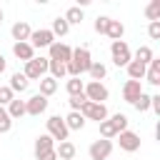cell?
Instances as JSON below:
<instances>
[{
    "label": "cell",
    "mask_w": 160,
    "mask_h": 160,
    "mask_svg": "<svg viewBox=\"0 0 160 160\" xmlns=\"http://www.w3.org/2000/svg\"><path fill=\"white\" fill-rule=\"evenodd\" d=\"M92 65V55H90V48H72V60L65 65L68 70V78H80L82 72H88V68Z\"/></svg>",
    "instance_id": "1"
},
{
    "label": "cell",
    "mask_w": 160,
    "mask_h": 160,
    "mask_svg": "<svg viewBox=\"0 0 160 160\" xmlns=\"http://www.w3.org/2000/svg\"><path fill=\"white\" fill-rule=\"evenodd\" d=\"M48 58H32V60H28L25 62V68H22V75L28 78V80H40V78H45L48 75Z\"/></svg>",
    "instance_id": "2"
},
{
    "label": "cell",
    "mask_w": 160,
    "mask_h": 160,
    "mask_svg": "<svg viewBox=\"0 0 160 160\" xmlns=\"http://www.w3.org/2000/svg\"><path fill=\"white\" fill-rule=\"evenodd\" d=\"M110 55H112V62H115L118 68H125V65L132 60V52H130V48H128L125 40H115V42L110 45Z\"/></svg>",
    "instance_id": "3"
},
{
    "label": "cell",
    "mask_w": 160,
    "mask_h": 160,
    "mask_svg": "<svg viewBox=\"0 0 160 160\" xmlns=\"http://www.w3.org/2000/svg\"><path fill=\"white\" fill-rule=\"evenodd\" d=\"M48 50H50V58H48V60H55V62H62V65H68V62L72 60V48H70L68 42L55 40Z\"/></svg>",
    "instance_id": "4"
},
{
    "label": "cell",
    "mask_w": 160,
    "mask_h": 160,
    "mask_svg": "<svg viewBox=\"0 0 160 160\" xmlns=\"http://www.w3.org/2000/svg\"><path fill=\"white\" fill-rule=\"evenodd\" d=\"M82 95L88 98V102H102L105 105V100L110 98V92H108V88L102 85V82H88L85 85V90H82Z\"/></svg>",
    "instance_id": "5"
},
{
    "label": "cell",
    "mask_w": 160,
    "mask_h": 160,
    "mask_svg": "<svg viewBox=\"0 0 160 160\" xmlns=\"http://www.w3.org/2000/svg\"><path fill=\"white\" fill-rule=\"evenodd\" d=\"M48 135L52 138V140H68V135H70V130L65 128V120L60 118V115H50L48 118Z\"/></svg>",
    "instance_id": "6"
},
{
    "label": "cell",
    "mask_w": 160,
    "mask_h": 160,
    "mask_svg": "<svg viewBox=\"0 0 160 160\" xmlns=\"http://www.w3.org/2000/svg\"><path fill=\"white\" fill-rule=\"evenodd\" d=\"M80 115H82L85 120L102 122V120H108V108H105L102 102H85V105H82V110H80Z\"/></svg>",
    "instance_id": "7"
},
{
    "label": "cell",
    "mask_w": 160,
    "mask_h": 160,
    "mask_svg": "<svg viewBox=\"0 0 160 160\" xmlns=\"http://www.w3.org/2000/svg\"><path fill=\"white\" fill-rule=\"evenodd\" d=\"M30 45H32V50H40V48H50L52 42H55V35L48 30V28H40V30H32V35H30V40H28Z\"/></svg>",
    "instance_id": "8"
},
{
    "label": "cell",
    "mask_w": 160,
    "mask_h": 160,
    "mask_svg": "<svg viewBox=\"0 0 160 160\" xmlns=\"http://www.w3.org/2000/svg\"><path fill=\"white\" fill-rule=\"evenodd\" d=\"M90 160H108L110 158V152H112V140H92V145H90Z\"/></svg>",
    "instance_id": "9"
},
{
    "label": "cell",
    "mask_w": 160,
    "mask_h": 160,
    "mask_svg": "<svg viewBox=\"0 0 160 160\" xmlns=\"http://www.w3.org/2000/svg\"><path fill=\"white\" fill-rule=\"evenodd\" d=\"M118 142H120V150H125V152H135V150H140V135L132 132V130H122V132H118Z\"/></svg>",
    "instance_id": "10"
},
{
    "label": "cell",
    "mask_w": 160,
    "mask_h": 160,
    "mask_svg": "<svg viewBox=\"0 0 160 160\" xmlns=\"http://www.w3.org/2000/svg\"><path fill=\"white\" fill-rule=\"evenodd\" d=\"M45 110H48V98H42L40 92H35L30 100H25V115L38 118V115H42Z\"/></svg>",
    "instance_id": "11"
},
{
    "label": "cell",
    "mask_w": 160,
    "mask_h": 160,
    "mask_svg": "<svg viewBox=\"0 0 160 160\" xmlns=\"http://www.w3.org/2000/svg\"><path fill=\"white\" fill-rule=\"evenodd\" d=\"M140 92H145L142 90V82H138V80H125V85H122V100L125 102H135L138 98H140Z\"/></svg>",
    "instance_id": "12"
},
{
    "label": "cell",
    "mask_w": 160,
    "mask_h": 160,
    "mask_svg": "<svg viewBox=\"0 0 160 160\" xmlns=\"http://www.w3.org/2000/svg\"><path fill=\"white\" fill-rule=\"evenodd\" d=\"M10 35H12L15 42H28L30 35H32V30H30V25H28L25 20H18V22L10 28Z\"/></svg>",
    "instance_id": "13"
},
{
    "label": "cell",
    "mask_w": 160,
    "mask_h": 160,
    "mask_svg": "<svg viewBox=\"0 0 160 160\" xmlns=\"http://www.w3.org/2000/svg\"><path fill=\"white\" fill-rule=\"evenodd\" d=\"M12 55H15L18 60L28 62V60H32V58H35V50H32V45H30V42H12Z\"/></svg>",
    "instance_id": "14"
},
{
    "label": "cell",
    "mask_w": 160,
    "mask_h": 160,
    "mask_svg": "<svg viewBox=\"0 0 160 160\" xmlns=\"http://www.w3.org/2000/svg\"><path fill=\"white\" fill-rule=\"evenodd\" d=\"M145 80L150 82V85H160V58H152L150 62H148V68H145Z\"/></svg>",
    "instance_id": "15"
},
{
    "label": "cell",
    "mask_w": 160,
    "mask_h": 160,
    "mask_svg": "<svg viewBox=\"0 0 160 160\" xmlns=\"http://www.w3.org/2000/svg\"><path fill=\"white\" fill-rule=\"evenodd\" d=\"M32 150H35V158H38V155H42V152H48V150H55V140H52L48 132H42V135H38V138H35Z\"/></svg>",
    "instance_id": "16"
},
{
    "label": "cell",
    "mask_w": 160,
    "mask_h": 160,
    "mask_svg": "<svg viewBox=\"0 0 160 160\" xmlns=\"http://www.w3.org/2000/svg\"><path fill=\"white\" fill-rule=\"evenodd\" d=\"M55 155H58V160H75V155H78V148H75V142H70V140H62V142L55 148Z\"/></svg>",
    "instance_id": "17"
},
{
    "label": "cell",
    "mask_w": 160,
    "mask_h": 160,
    "mask_svg": "<svg viewBox=\"0 0 160 160\" xmlns=\"http://www.w3.org/2000/svg\"><path fill=\"white\" fill-rule=\"evenodd\" d=\"M105 35L115 42V40H122V35H125V25L120 22V20H112L110 18V22H108V30H105Z\"/></svg>",
    "instance_id": "18"
},
{
    "label": "cell",
    "mask_w": 160,
    "mask_h": 160,
    "mask_svg": "<svg viewBox=\"0 0 160 160\" xmlns=\"http://www.w3.org/2000/svg\"><path fill=\"white\" fill-rule=\"evenodd\" d=\"M145 68H148V65H142V62H138V60H130V62L125 65L128 78H130V80H138V82L145 78Z\"/></svg>",
    "instance_id": "19"
},
{
    "label": "cell",
    "mask_w": 160,
    "mask_h": 160,
    "mask_svg": "<svg viewBox=\"0 0 160 160\" xmlns=\"http://www.w3.org/2000/svg\"><path fill=\"white\" fill-rule=\"evenodd\" d=\"M28 85H30V80H28L22 72H12V75H10V85H8V88H10L12 92H25Z\"/></svg>",
    "instance_id": "20"
},
{
    "label": "cell",
    "mask_w": 160,
    "mask_h": 160,
    "mask_svg": "<svg viewBox=\"0 0 160 160\" xmlns=\"http://www.w3.org/2000/svg\"><path fill=\"white\" fill-rule=\"evenodd\" d=\"M5 110H8L10 120H20V118L25 115V100H20V98H12V100H10V105H8Z\"/></svg>",
    "instance_id": "21"
},
{
    "label": "cell",
    "mask_w": 160,
    "mask_h": 160,
    "mask_svg": "<svg viewBox=\"0 0 160 160\" xmlns=\"http://www.w3.org/2000/svg\"><path fill=\"white\" fill-rule=\"evenodd\" d=\"M62 120H65V128H68V130H82V128H85V122H88L80 112H72V110H70Z\"/></svg>",
    "instance_id": "22"
},
{
    "label": "cell",
    "mask_w": 160,
    "mask_h": 160,
    "mask_svg": "<svg viewBox=\"0 0 160 160\" xmlns=\"http://www.w3.org/2000/svg\"><path fill=\"white\" fill-rule=\"evenodd\" d=\"M88 75H90V80H92V82H102V80H105V75H108V68H105L102 62L92 60V65L88 68Z\"/></svg>",
    "instance_id": "23"
},
{
    "label": "cell",
    "mask_w": 160,
    "mask_h": 160,
    "mask_svg": "<svg viewBox=\"0 0 160 160\" xmlns=\"http://www.w3.org/2000/svg\"><path fill=\"white\" fill-rule=\"evenodd\" d=\"M55 90H58V80H55V78H50V75L40 78V95H42V98L55 95Z\"/></svg>",
    "instance_id": "24"
},
{
    "label": "cell",
    "mask_w": 160,
    "mask_h": 160,
    "mask_svg": "<svg viewBox=\"0 0 160 160\" xmlns=\"http://www.w3.org/2000/svg\"><path fill=\"white\" fill-rule=\"evenodd\" d=\"M62 18H65V22H68V25H80V22H82V18H85V12H82L78 5H72V8H68V12H65Z\"/></svg>",
    "instance_id": "25"
},
{
    "label": "cell",
    "mask_w": 160,
    "mask_h": 160,
    "mask_svg": "<svg viewBox=\"0 0 160 160\" xmlns=\"http://www.w3.org/2000/svg\"><path fill=\"white\" fill-rule=\"evenodd\" d=\"M50 32H52L55 38H65V35L70 32V25L65 22V18H55V20H52V28H50Z\"/></svg>",
    "instance_id": "26"
},
{
    "label": "cell",
    "mask_w": 160,
    "mask_h": 160,
    "mask_svg": "<svg viewBox=\"0 0 160 160\" xmlns=\"http://www.w3.org/2000/svg\"><path fill=\"white\" fill-rule=\"evenodd\" d=\"M152 58H155V52H152V48H148V45H140V48L135 50V55H132V60H138V62H142V65H148Z\"/></svg>",
    "instance_id": "27"
},
{
    "label": "cell",
    "mask_w": 160,
    "mask_h": 160,
    "mask_svg": "<svg viewBox=\"0 0 160 160\" xmlns=\"http://www.w3.org/2000/svg\"><path fill=\"white\" fill-rule=\"evenodd\" d=\"M65 90H68V95L72 98V95H82V90H85V82L80 80V78H68V82H65Z\"/></svg>",
    "instance_id": "28"
},
{
    "label": "cell",
    "mask_w": 160,
    "mask_h": 160,
    "mask_svg": "<svg viewBox=\"0 0 160 160\" xmlns=\"http://www.w3.org/2000/svg\"><path fill=\"white\" fill-rule=\"evenodd\" d=\"M48 72H50V78H55V80H60V78H68V70H65V65H62V62H55V60H50V62H48Z\"/></svg>",
    "instance_id": "29"
},
{
    "label": "cell",
    "mask_w": 160,
    "mask_h": 160,
    "mask_svg": "<svg viewBox=\"0 0 160 160\" xmlns=\"http://www.w3.org/2000/svg\"><path fill=\"white\" fill-rule=\"evenodd\" d=\"M100 125V135H102V140H112V138H118V130H115V125L110 122V120H102V122H98Z\"/></svg>",
    "instance_id": "30"
},
{
    "label": "cell",
    "mask_w": 160,
    "mask_h": 160,
    "mask_svg": "<svg viewBox=\"0 0 160 160\" xmlns=\"http://www.w3.org/2000/svg\"><path fill=\"white\" fill-rule=\"evenodd\" d=\"M145 18L150 20V22H155V20H160V0H152L148 8H145Z\"/></svg>",
    "instance_id": "31"
},
{
    "label": "cell",
    "mask_w": 160,
    "mask_h": 160,
    "mask_svg": "<svg viewBox=\"0 0 160 160\" xmlns=\"http://www.w3.org/2000/svg\"><path fill=\"white\" fill-rule=\"evenodd\" d=\"M10 130H12V120H10L8 110L0 108V135H5V132H10Z\"/></svg>",
    "instance_id": "32"
},
{
    "label": "cell",
    "mask_w": 160,
    "mask_h": 160,
    "mask_svg": "<svg viewBox=\"0 0 160 160\" xmlns=\"http://www.w3.org/2000/svg\"><path fill=\"white\" fill-rule=\"evenodd\" d=\"M132 108H135L138 112H145V110H150V95H148V92H140V98L132 102Z\"/></svg>",
    "instance_id": "33"
},
{
    "label": "cell",
    "mask_w": 160,
    "mask_h": 160,
    "mask_svg": "<svg viewBox=\"0 0 160 160\" xmlns=\"http://www.w3.org/2000/svg\"><path fill=\"white\" fill-rule=\"evenodd\" d=\"M110 122L115 125V130H118V132L128 130V115H122V112H115V115L110 118Z\"/></svg>",
    "instance_id": "34"
},
{
    "label": "cell",
    "mask_w": 160,
    "mask_h": 160,
    "mask_svg": "<svg viewBox=\"0 0 160 160\" xmlns=\"http://www.w3.org/2000/svg\"><path fill=\"white\" fill-rule=\"evenodd\" d=\"M108 22H110V18H108V15H98V18H95V22H92L95 32H98V35H105V30H108Z\"/></svg>",
    "instance_id": "35"
},
{
    "label": "cell",
    "mask_w": 160,
    "mask_h": 160,
    "mask_svg": "<svg viewBox=\"0 0 160 160\" xmlns=\"http://www.w3.org/2000/svg\"><path fill=\"white\" fill-rule=\"evenodd\" d=\"M85 102H88V98H85V95H72V98L68 100V105H70V110H72V112H80Z\"/></svg>",
    "instance_id": "36"
},
{
    "label": "cell",
    "mask_w": 160,
    "mask_h": 160,
    "mask_svg": "<svg viewBox=\"0 0 160 160\" xmlns=\"http://www.w3.org/2000/svg\"><path fill=\"white\" fill-rule=\"evenodd\" d=\"M12 98H15V92H12L8 85H0V108H8Z\"/></svg>",
    "instance_id": "37"
},
{
    "label": "cell",
    "mask_w": 160,
    "mask_h": 160,
    "mask_svg": "<svg viewBox=\"0 0 160 160\" xmlns=\"http://www.w3.org/2000/svg\"><path fill=\"white\" fill-rule=\"evenodd\" d=\"M148 35H150L152 40H160V20H155V22L148 25Z\"/></svg>",
    "instance_id": "38"
},
{
    "label": "cell",
    "mask_w": 160,
    "mask_h": 160,
    "mask_svg": "<svg viewBox=\"0 0 160 160\" xmlns=\"http://www.w3.org/2000/svg\"><path fill=\"white\" fill-rule=\"evenodd\" d=\"M150 110H155L160 115V95H150Z\"/></svg>",
    "instance_id": "39"
},
{
    "label": "cell",
    "mask_w": 160,
    "mask_h": 160,
    "mask_svg": "<svg viewBox=\"0 0 160 160\" xmlns=\"http://www.w3.org/2000/svg\"><path fill=\"white\" fill-rule=\"evenodd\" d=\"M38 160H58V155H55V150H48V152L38 155Z\"/></svg>",
    "instance_id": "40"
},
{
    "label": "cell",
    "mask_w": 160,
    "mask_h": 160,
    "mask_svg": "<svg viewBox=\"0 0 160 160\" xmlns=\"http://www.w3.org/2000/svg\"><path fill=\"white\" fill-rule=\"evenodd\" d=\"M0 72H5V58L0 55Z\"/></svg>",
    "instance_id": "41"
},
{
    "label": "cell",
    "mask_w": 160,
    "mask_h": 160,
    "mask_svg": "<svg viewBox=\"0 0 160 160\" xmlns=\"http://www.w3.org/2000/svg\"><path fill=\"white\" fill-rule=\"evenodd\" d=\"M2 18H5V12H2V10H0V22H2Z\"/></svg>",
    "instance_id": "42"
}]
</instances>
